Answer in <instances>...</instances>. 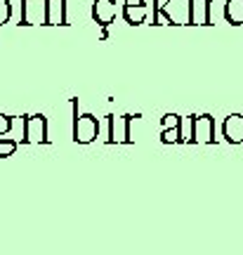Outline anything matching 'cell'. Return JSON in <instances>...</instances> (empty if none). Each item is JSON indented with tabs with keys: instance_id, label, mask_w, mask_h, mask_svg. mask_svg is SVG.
Listing matches in <instances>:
<instances>
[{
	"instance_id": "cell-8",
	"label": "cell",
	"mask_w": 243,
	"mask_h": 255,
	"mask_svg": "<svg viewBox=\"0 0 243 255\" xmlns=\"http://www.w3.org/2000/svg\"><path fill=\"white\" fill-rule=\"evenodd\" d=\"M194 128H196V139L198 142L213 139V119H210V116H201Z\"/></svg>"
},
{
	"instance_id": "cell-9",
	"label": "cell",
	"mask_w": 243,
	"mask_h": 255,
	"mask_svg": "<svg viewBox=\"0 0 243 255\" xmlns=\"http://www.w3.org/2000/svg\"><path fill=\"white\" fill-rule=\"evenodd\" d=\"M9 14H12V5H9V0H0V26H2V24H7Z\"/></svg>"
},
{
	"instance_id": "cell-3",
	"label": "cell",
	"mask_w": 243,
	"mask_h": 255,
	"mask_svg": "<svg viewBox=\"0 0 243 255\" xmlns=\"http://www.w3.org/2000/svg\"><path fill=\"white\" fill-rule=\"evenodd\" d=\"M92 19L97 21V26L107 28L116 19V0H95L92 2Z\"/></svg>"
},
{
	"instance_id": "cell-7",
	"label": "cell",
	"mask_w": 243,
	"mask_h": 255,
	"mask_svg": "<svg viewBox=\"0 0 243 255\" xmlns=\"http://www.w3.org/2000/svg\"><path fill=\"white\" fill-rule=\"evenodd\" d=\"M225 137L229 142H243V116L234 114L225 121Z\"/></svg>"
},
{
	"instance_id": "cell-6",
	"label": "cell",
	"mask_w": 243,
	"mask_h": 255,
	"mask_svg": "<svg viewBox=\"0 0 243 255\" xmlns=\"http://www.w3.org/2000/svg\"><path fill=\"white\" fill-rule=\"evenodd\" d=\"M222 17L232 26H243V0H225V14Z\"/></svg>"
},
{
	"instance_id": "cell-13",
	"label": "cell",
	"mask_w": 243,
	"mask_h": 255,
	"mask_svg": "<svg viewBox=\"0 0 243 255\" xmlns=\"http://www.w3.org/2000/svg\"><path fill=\"white\" fill-rule=\"evenodd\" d=\"M9 126H12V121H9V116H2V114H0V135H2V132H7Z\"/></svg>"
},
{
	"instance_id": "cell-12",
	"label": "cell",
	"mask_w": 243,
	"mask_h": 255,
	"mask_svg": "<svg viewBox=\"0 0 243 255\" xmlns=\"http://www.w3.org/2000/svg\"><path fill=\"white\" fill-rule=\"evenodd\" d=\"M180 130H177V128H172V130H165V132H163V139H165V142H172V139H180Z\"/></svg>"
},
{
	"instance_id": "cell-1",
	"label": "cell",
	"mask_w": 243,
	"mask_h": 255,
	"mask_svg": "<svg viewBox=\"0 0 243 255\" xmlns=\"http://www.w3.org/2000/svg\"><path fill=\"white\" fill-rule=\"evenodd\" d=\"M153 24H194V0H165V5L158 7V17Z\"/></svg>"
},
{
	"instance_id": "cell-11",
	"label": "cell",
	"mask_w": 243,
	"mask_h": 255,
	"mask_svg": "<svg viewBox=\"0 0 243 255\" xmlns=\"http://www.w3.org/2000/svg\"><path fill=\"white\" fill-rule=\"evenodd\" d=\"M14 151V142H0V156H7Z\"/></svg>"
},
{
	"instance_id": "cell-5",
	"label": "cell",
	"mask_w": 243,
	"mask_h": 255,
	"mask_svg": "<svg viewBox=\"0 0 243 255\" xmlns=\"http://www.w3.org/2000/svg\"><path fill=\"white\" fill-rule=\"evenodd\" d=\"M26 142H45V116H31L26 121Z\"/></svg>"
},
{
	"instance_id": "cell-10",
	"label": "cell",
	"mask_w": 243,
	"mask_h": 255,
	"mask_svg": "<svg viewBox=\"0 0 243 255\" xmlns=\"http://www.w3.org/2000/svg\"><path fill=\"white\" fill-rule=\"evenodd\" d=\"M177 123H180V119H177L175 114H168V116H165V121H163V126L168 128V130H170V128H177Z\"/></svg>"
},
{
	"instance_id": "cell-2",
	"label": "cell",
	"mask_w": 243,
	"mask_h": 255,
	"mask_svg": "<svg viewBox=\"0 0 243 255\" xmlns=\"http://www.w3.org/2000/svg\"><path fill=\"white\" fill-rule=\"evenodd\" d=\"M123 17L130 26H139L144 24L149 17V7H146V0H125L123 2Z\"/></svg>"
},
{
	"instance_id": "cell-4",
	"label": "cell",
	"mask_w": 243,
	"mask_h": 255,
	"mask_svg": "<svg viewBox=\"0 0 243 255\" xmlns=\"http://www.w3.org/2000/svg\"><path fill=\"white\" fill-rule=\"evenodd\" d=\"M97 119L90 116V114H85V116H76V130H73V135H76V142H92L95 137H97Z\"/></svg>"
},
{
	"instance_id": "cell-14",
	"label": "cell",
	"mask_w": 243,
	"mask_h": 255,
	"mask_svg": "<svg viewBox=\"0 0 243 255\" xmlns=\"http://www.w3.org/2000/svg\"><path fill=\"white\" fill-rule=\"evenodd\" d=\"M64 2L66 0H62V24H66V7H64Z\"/></svg>"
}]
</instances>
